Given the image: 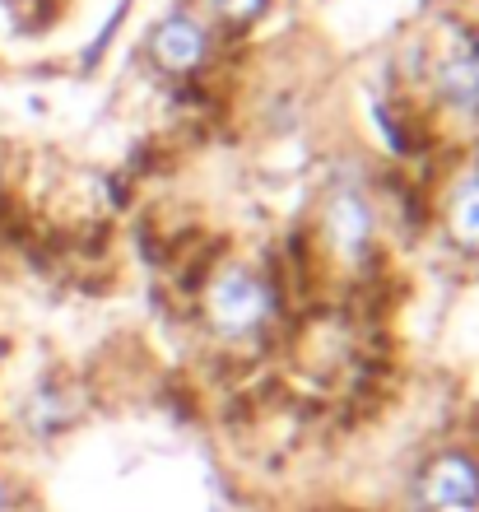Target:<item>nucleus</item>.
<instances>
[{"mask_svg": "<svg viewBox=\"0 0 479 512\" xmlns=\"http://www.w3.org/2000/svg\"><path fill=\"white\" fill-rule=\"evenodd\" d=\"M200 326L224 345H252L280 317V289L252 261H219L200 280L196 294Z\"/></svg>", "mask_w": 479, "mask_h": 512, "instance_id": "obj_1", "label": "nucleus"}, {"mask_svg": "<svg viewBox=\"0 0 479 512\" xmlns=\"http://www.w3.org/2000/svg\"><path fill=\"white\" fill-rule=\"evenodd\" d=\"M382 238L373 191L363 182H331L317 201V243L340 270H363Z\"/></svg>", "mask_w": 479, "mask_h": 512, "instance_id": "obj_2", "label": "nucleus"}, {"mask_svg": "<svg viewBox=\"0 0 479 512\" xmlns=\"http://www.w3.org/2000/svg\"><path fill=\"white\" fill-rule=\"evenodd\" d=\"M214 56H219V28L191 5L168 10L145 38V61L163 80H200Z\"/></svg>", "mask_w": 479, "mask_h": 512, "instance_id": "obj_3", "label": "nucleus"}, {"mask_svg": "<svg viewBox=\"0 0 479 512\" xmlns=\"http://www.w3.org/2000/svg\"><path fill=\"white\" fill-rule=\"evenodd\" d=\"M428 94L456 122H479V33L456 28L428 52Z\"/></svg>", "mask_w": 479, "mask_h": 512, "instance_id": "obj_4", "label": "nucleus"}, {"mask_svg": "<svg viewBox=\"0 0 479 512\" xmlns=\"http://www.w3.org/2000/svg\"><path fill=\"white\" fill-rule=\"evenodd\" d=\"M414 512H479V452L438 447L410 480Z\"/></svg>", "mask_w": 479, "mask_h": 512, "instance_id": "obj_5", "label": "nucleus"}, {"mask_svg": "<svg viewBox=\"0 0 479 512\" xmlns=\"http://www.w3.org/2000/svg\"><path fill=\"white\" fill-rule=\"evenodd\" d=\"M80 415V401H75V387L70 382H56V378H42L28 387V396L19 401V429H28L33 438H56L66 433Z\"/></svg>", "mask_w": 479, "mask_h": 512, "instance_id": "obj_6", "label": "nucleus"}, {"mask_svg": "<svg viewBox=\"0 0 479 512\" xmlns=\"http://www.w3.org/2000/svg\"><path fill=\"white\" fill-rule=\"evenodd\" d=\"M442 233L456 252L479 256V163L442 191Z\"/></svg>", "mask_w": 479, "mask_h": 512, "instance_id": "obj_7", "label": "nucleus"}, {"mask_svg": "<svg viewBox=\"0 0 479 512\" xmlns=\"http://www.w3.org/2000/svg\"><path fill=\"white\" fill-rule=\"evenodd\" d=\"M275 0H205V19L224 33H252L256 24H266Z\"/></svg>", "mask_w": 479, "mask_h": 512, "instance_id": "obj_8", "label": "nucleus"}, {"mask_svg": "<svg viewBox=\"0 0 479 512\" xmlns=\"http://www.w3.org/2000/svg\"><path fill=\"white\" fill-rule=\"evenodd\" d=\"M0 512H19V485L0 471Z\"/></svg>", "mask_w": 479, "mask_h": 512, "instance_id": "obj_9", "label": "nucleus"}, {"mask_svg": "<svg viewBox=\"0 0 479 512\" xmlns=\"http://www.w3.org/2000/svg\"><path fill=\"white\" fill-rule=\"evenodd\" d=\"M10 201V159H5V149H0V210Z\"/></svg>", "mask_w": 479, "mask_h": 512, "instance_id": "obj_10", "label": "nucleus"}, {"mask_svg": "<svg viewBox=\"0 0 479 512\" xmlns=\"http://www.w3.org/2000/svg\"><path fill=\"white\" fill-rule=\"evenodd\" d=\"M0 452H5V419H0Z\"/></svg>", "mask_w": 479, "mask_h": 512, "instance_id": "obj_11", "label": "nucleus"}]
</instances>
